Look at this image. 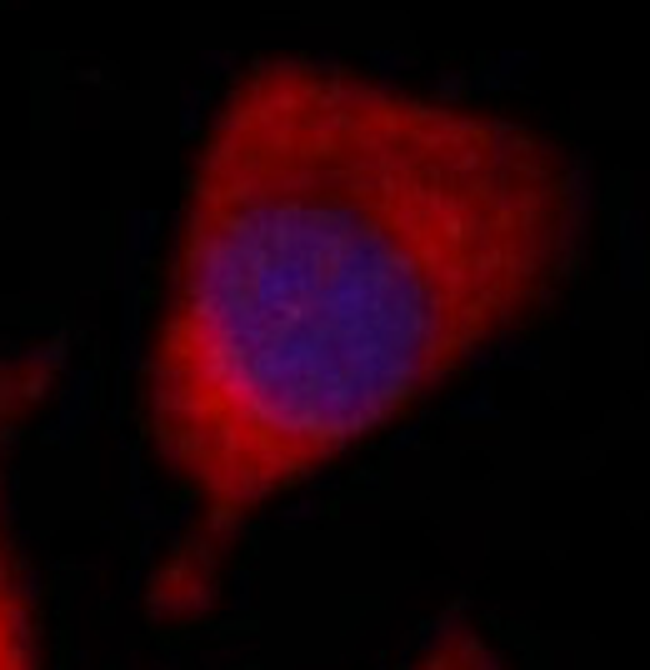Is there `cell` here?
<instances>
[{
	"label": "cell",
	"instance_id": "6da1fadb",
	"mask_svg": "<svg viewBox=\"0 0 650 670\" xmlns=\"http://www.w3.org/2000/svg\"><path fill=\"white\" fill-rule=\"evenodd\" d=\"M586 240V180L546 130L256 60L190 160L146 356L150 446L190 500L150 616H200L250 516L540 316Z\"/></svg>",
	"mask_w": 650,
	"mask_h": 670
},
{
	"label": "cell",
	"instance_id": "3957f363",
	"mask_svg": "<svg viewBox=\"0 0 650 670\" xmlns=\"http://www.w3.org/2000/svg\"><path fill=\"white\" fill-rule=\"evenodd\" d=\"M406 670H510V660L470 620H446L426 646L410 656Z\"/></svg>",
	"mask_w": 650,
	"mask_h": 670
},
{
	"label": "cell",
	"instance_id": "7a4b0ae2",
	"mask_svg": "<svg viewBox=\"0 0 650 670\" xmlns=\"http://www.w3.org/2000/svg\"><path fill=\"white\" fill-rule=\"evenodd\" d=\"M56 380H60V346L56 340L0 346V670H46L36 596H30L26 556H20L16 526H10L6 466H10L16 436L26 430V420L46 406Z\"/></svg>",
	"mask_w": 650,
	"mask_h": 670
}]
</instances>
